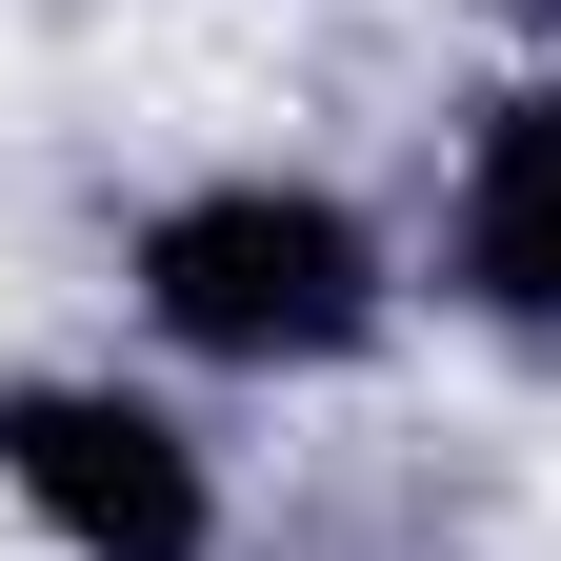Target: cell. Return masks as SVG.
I'll return each instance as SVG.
<instances>
[{
    "label": "cell",
    "mask_w": 561,
    "mask_h": 561,
    "mask_svg": "<svg viewBox=\"0 0 561 561\" xmlns=\"http://www.w3.org/2000/svg\"><path fill=\"white\" fill-rule=\"evenodd\" d=\"M121 341L201 401H362L401 341H421V241L381 181L341 161H280V140H241V161H181L121 201Z\"/></svg>",
    "instance_id": "cell-1"
},
{
    "label": "cell",
    "mask_w": 561,
    "mask_h": 561,
    "mask_svg": "<svg viewBox=\"0 0 561 561\" xmlns=\"http://www.w3.org/2000/svg\"><path fill=\"white\" fill-rule=\"evenodd\" d=\"M0 522H21V561H241L261 541L241 442L140 341H101V362H0Z\"/></svg>",
    "instance_id": "cell-2"
},
{
    "label": "cell",
    "mask_w": 561,
    "mask_h": 561,
    "mask_svg": "<svg viewBox=\"0 0 561 561\" xmlns=\"http://www.w3.org/2000/svg\"><path fill=\"white\" fill-rule=\"evenodd\" d=\"M421 321L481 341L502 381H561V60H481L421 140Z\"/></svg>",
    "instance_id": "cell-3"
},
{
    "label": "cell",
    "mask_w": 561,
    "mask_h": 561,
    "mask_svg": "<svg viewBox=\"0 0 561 561\" xmlns=\"http://www.w3.org/2000/svg\"><path fill=\"white\" fill-rule=\"evenodd\" d=\"M461 21L502 41V60H561V0H461Z\"/></svg>",
    "instance_id": "cell-4"
}]
</instances>
